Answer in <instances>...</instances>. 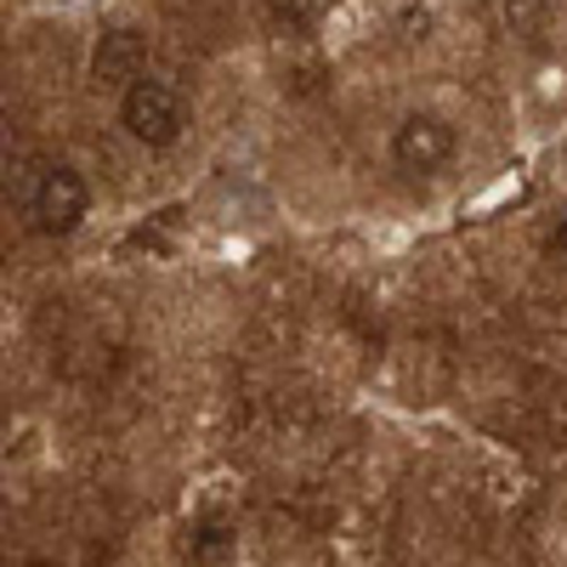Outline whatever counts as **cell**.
Masks as SVG:
<instances>
[{"instance_id": "cell-1", "label": "cell", "mask_w": 567, "mask_h": 567, "mask_svg": "<svg viewBox=\"0 0 567 567\" xmlns=\"http://www.w3.org/2000/svg\"><path fill=\"white\" fill-rule=\"evenodd\" d=\"M120 120H125V131L142 142V148H171V142L182 136V125H187V103L176 97V85L142 74V80L125 85Z\"/></svg>"}, {"instance_id": "cell-4", "label": "cell", "mask_w": 567, "mask_h": 567, "mask_svg": "<svg viewBox=\"0 0 567 567\" xmlns=\"http://www.w3.org/2000/svg\"><path fill=\"white\" fill-rule=\"evenodd\" d=\"M142 63H148V40H142L136 29H109L97 40V58H91V74H97V85H131L142 80Z\"/></svg>"}, {"instance_id": "cell-5", "label": "cell", "mask_w": 567, "mask_h": 567, "mask_svg": "<svg viewBox=\"0 0 567 567\" xmlns=\"http://www.w3.org/2000/svg\"><path fill=\"white\" fill-rule=\"evenodd\" d=\"M550 250H556V256H567V221L556 227V239H550Z\"/></svg>"}, {"instance_id": "cell-3", "label": "cell", "mask_w": 567, "mask_h": 567, "mask_svg": "<svg viewBox=\"0 0 567 567\" xmlns=\"http://www.w3.org/2000/svg\"><path fill=\"white\" fill-rule=\"evenodd\" d=\"M454 148H460V136H454V125L437 120V114H409V120L392 131V159H398L403 171H443V165L454 159Z\"/></svg>"}, {"instance_id": "cell-2", "label": "cell", "mask_w": 567, "mask_h": 567, "mask_svg": "<svg viewBox=\"0 0 567 567\" xmlns=\"http://www.w3.org/2000/svg\"><path fill=\"white\" fill-rule=\"evenodd\" d=\"M29 221L40 227V233H52V239H63V233H74L80 221H85V210H91V187H85V176L80 171H69V165H45L40 176H34V187H29Z\"/></svg>"}]
</instances>
